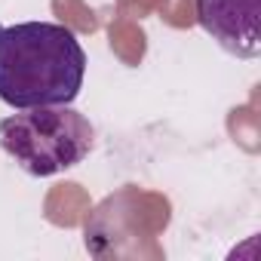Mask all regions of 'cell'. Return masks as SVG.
Masks as SVG:
<instances>
[{"instance_id": "cell-3", "label": "cell", "mask_w": 261, "mask_h": 261, "mask_svg": "<svg viewBox=\"0 0 261 261\" xmlns=\"http://www.w3.org/2000/svg\"><path fill=\"white\" fill-rule=\"evenodd\" d=\"M203 31L237 59L261 53V0H194Z\"/></svg>"}, {"instance_id": "cell-2", "label": "cell", "mask_w": 261, "mask_h": 261, "mask_svg": "<svg viewBox=\"0 0 261 261\" xmlns=\"http://www.w3.org/2000/svg\"><path fill=\"white\" fill-rule=\"evenodd\" d=\"M92 145V123L68 105L25 108L22 114L0 120V148L34 178H49L80 166Z\"/></svg>"}, {"instance_id": "cell-1", "label": "cell", "mask_w": 261, "mask_h": 261, "mask_svg": "<svg viewBox=\"0 0 261 261\" xmlns=\"http://www.w3.org/2000/svg\"><path fill=\"white\" fill-rule=\"evenodd\" d=\"M86 77L77 34L56 22L0 25V101L25 111L71 105Z\"/></svg>"}]
</instances>
